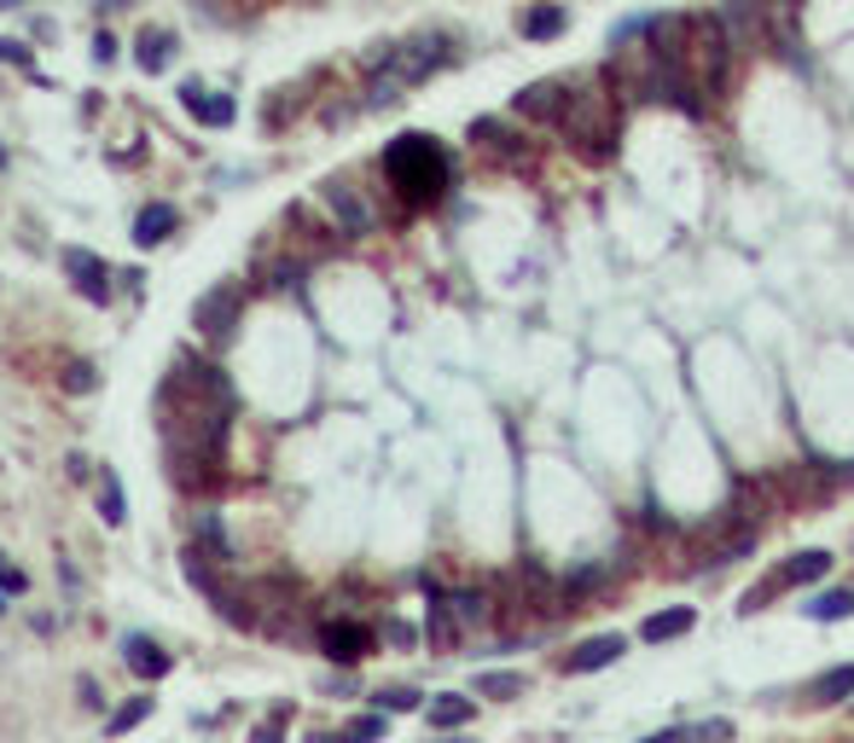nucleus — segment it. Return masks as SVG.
<instances>
[{"label":"nucleus","mask_w":854,"mask_h":743,"mask_svg":"<svg viewBox=\"0 0 854 743\" xmlns=\"http://www.w3.org/2000/svg\"><path fill=\"white\" fill-rule=\"evenodd\" d=\"M163 442H169V470L187 494L215 488L221 447H228V384L221 372L180 361V372L163 384Z\"/></svg>","instance_id":"f257e3e1"},{"label":"nucleus","mask_w":854,"mask_h":743,"mask_svg":"<svg viewBox=\"0 0 854 743\" xmlns=\"http://www.w3.org/2000/svg\"><path fill=\"white\" fill-rule=\"evenodd\" d=\"M384 175H390V186L401 192L407 210H431V203H442L447 198V180H454L447 152L436 146L431 134H401V140H390V152H384Z\"/></svg>","instance_id":"f03ea898"},{"label":"nucleus","mask_w":854,"mask_h":743,"mask_svg":"<svg viewBox=\"0 0 854 743\" xmlns=\"http://www.w3.org/2000/svg\"><path fill=\"white\" fill-rule=\"evenodd\" d=\"M442 58H447V41H401V47H390V58H384V76L373 81V99H378V106H384V99H396L407 81L431 76Z\"/></svg>","instance_id":"7ed1b4c3"},{"label":"nucleus","mask_w":854,"mask_h":743,"mask_svg":"<svg viewBox=\"0 0 854 743\" xmlns=\"http://www.w3.org/2000/svg\"><path fill=\"white\" fill-rule=\"evenodd\" d=\"M825 569H831V552H820V546H813V552H797L785 569H773L762 587H750V592H744L739 616H756V610L767 605V598H779V592H790V587H808V581H820Z\"/></svg>","instance_id":"20e7f679"},{"label":"nucleus","mask_w":854,"mask_h":743,"mask_svg":"<svg viewBox=\"0 0 854 743\" xmlns=\"http://www.w3.org/2000/svg\"><path fill=\"white\" fill-rule=\"evenodd\" d=\"M622 651H628L622 633H594V639H581V645L564 656V674H599L610 663H622Z\"/></svg>","instance_id":"39448f33"},{"label":"nucleus","mask_w":854,"mask_h":743,"mask_svg":"<svg viewBox=\"0 0 854 743\" xmlns=\"http://www.w3.org/2000/svg\"><path fill=\"white\" fill-rule=\"evenodd\" d=\"M320 651L332 656V663H361V656L373 651V633L361 622H320Z\"/></svg>","instance_id":"423d86ee"},{"label":"nucleus","mask_w":854,"mask_h":743,"mask_svg":"<svg viewBox=\"0 0 854 743\" xmlns=\"http://www.w3.org/2000/svg\"><path fill=\"white\" fill-rule=\"evenodd\" d=\"M122 663H129L140 679H163V674L175 668V656L163 651L157 639H146V633H129V639H122Z\"/></svg>","instance_id":"0eeeda50"},{"label":"nucleus","mask_w":854,"mask_h":743,"mask_svg":"<svg viewBox=\"0 0 854 743\" xmlns=\"http://www.w3.org/2000/svg\"><path fill=\"white\" fill-rule=\"evenodd\" d=\"M65 274L76 279V291L88 297V302H111V291H106V262H99L93 251H70L65 256Z\"/></svg>","instance_id":"6e6552de"},{"label":"nucleus","mask_w":854,"mask_h":743,"mask_svg":"<svg viewBox=\"0 0 854 743\" xmlns=\"http://www.w3.org/2000/svg\"><path fill=\"white\" fill-rule=\"evenodd\" d=\"M843 697H854V663L825 668V674L808 686V703H813V709H825V703H843Z\"/></svg>","instance_id":"1a4fd4ad"},{"label":"nucleus","mask_w":854,"mask_h":743,"mask_svg":"<svg viewBox=\"0 0 854 743\" xmlns=\"http://www.w3.org/2000/svg\"><path fill=\"white\" fill-rule=\"evenodd\" d=\"M180 106H187L198 122H233V99H210V88H198V81H187V88H180Z\"/></svg>","instance_id":"9d476101"},{"label":"nucleus","mask_w":854,"mask_h":743,"mask_svg":"<svg viewBox=\"0 0 854 743\" xmlns=\"http://www.w3.org/2000/svg\"><path fill=\"white\" fill-rule=\"evenodd\" d=\"M691 616L686 605H675V610H657V616H645V628H640V639H651V645H663V639H680V633H691Z\"/></svg>","instance_id":"9b49d317"},{"label":"nucleus","mask_w":854,"mask_h":743,"mask_svg":"<svg viewBox=\"0 0 854 743\" xmlns=\"http://www.w3.org/2000/svg\"><path fill=\"white\" fill-rule=\"evenodd\" d=\"M727 738H732L727 720H703V727H668V732H651V738H640V743H727Z\"/></svg>","instance_id":"f8f14e48"},{"label":"nucleus","mask_w":854,"mask_h":743,"mask_svg":"<svg viewBox=\"0 0 854 743\" xmlns=\"http://www.w3.org/2000/svg\"><path fill=\"white\" fill-rule=\"evenodd\" d=\"M802 610L813 616V622H843V616H854V587H831V592H820Z\"/></svg>","instance_id":"ddd939ff"},{"label":"nucleus","mask_w":854,"mask_h":743,"mask_svg":"<svg viewBox=\"0 0 854 743\" xmlns=\"http://www.w3.org/2000/svg\"><path fill=\"white\" fill-rule=\"evenodd\" d=\"M175 233V210L169 203H152V210H140V221H134V239L140 244H163Z\"/></svg>","instance_id":"4468645a"},{"label":"nucleus","mask_w":854,"mask_h":743,"mask_svg":"<svg viewBox=\"0 0 854 743\" xmlns=\"http://www.w3.org/2000/svg\"><path fill=\"white\" fill-rule=\"evenodd\" d=\"M472 697H454V691H447V697H436V703H431V727H465V720H472Z\"/></svg>","instance_id":"2eb2a0df"},{"label":"nucleus","mask_w":854,"mask_h":743,"mask_svg":"<svg viewBox=\"0 0 854 743\" xmlns=\"http://www.w3.org/2000/svg\"><path fill=\"white\" fill-rule=\"evenodd\" d=\"M558 30H564V7H535V12L523 18V35L529 41H546V35H558Z\"/></svg>","instance_id":"dca6fc26"},{"label":"nucleus","mask_w":854,"mask_h":743,"mask_svg":"<svg viewBox=\"0 0 854 743\" xmlns=\"http://www.w3.org/2000/svg\"><path fill=\"white\" fill-rule=\"evenodd\" d=\"M152 714V697H140V703H129V709H117L111 720H106V732L111 738H122V732H129V727H140V720H146Z\"/></svg>","instance_id":"f3484780"},{"label":"nucleus","mask_w":854,"mask_h":743,"mask_svg":"<svg viewBox=\"0 0 854 743\" xmlns=\"http://www.w3.org/2000/svg\"><path fill=\"white\" fill-rule=\"evenodd\" d=\"M477 691H483V697H518V691H523V674H483Z\"/></svg>","instance_id":"a211bd4d"},{"label":"nucleus","mask_w":854,"mask_h":743,"mask_svg":"<svg viewBox=\"0 0 854 743\" xmlns=\"http://www.w3.org/2000/svg\"><path fill=\"white\" fill-rule=\"evenodd\" d=\"M384 738V714H366V720H355L350 732H343V743H378Z\"/></svg>","instance_id":"6ab92c4d"},{"label":"nucleus","mask_w":854,"mask_h":743,"mask_svg":"<svg viewBox=\"0 0 854 743\" xmlns=\"http://www.w3.org/2000/svg\"><path fill=\"white\" fill-rule=\"evenodd\" d=\"M99 511H106V523H122V494H117L111 477H106V488H99Z\"/></svg>","instance_id":"aec40b11"},{"label":"nucleus","mask_w":854,"mask_h":743,"mask_svg":"<svg viewBox=\"0 0 854 743\" xmlns=\"http://www.w3.org/2000/svg\"><path fill=\"white\" fill-rule=\"evenodd\" d=\"M140 65H146V70H163V35H146V41H140Z\"/></svg>","instance_id":"412c9836"},{"label":"nucleus","mask_w":854,"mask_h":743,"mask_svg":"<svg viewBox=\"0 0 854 743\" xmlns=\"http://www.w3.org/2000/svg\"><path fill=\"white\" fill-rule=\"evenodd\" d=\"M378 709H419V691H378Z\"/></svg>","instance_id":"4be33fe9"},{"label":"nucleus","mask_w":854,"mask_h":743,"mask_svg":"<svg viewBox=\"0 0 854 743\" xmlns=\"http://www.w3.org/2000/svg\"><path fill=\"white\" fill-rule=\"evenodd\" d=\"M279 727H285V709L268 720V727H256V738H251V743H279Z\"/></svg>","instance_id":"5701e85b"}]
</instances>
